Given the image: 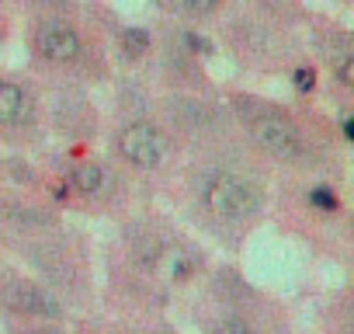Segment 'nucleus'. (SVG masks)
Returning <instances> with one entry per match:
<instances>
[{
  "instance_id": "obj_2",
  "label": "nucleus",
  "mask_w": 354,
  "mask_h": 334,
  "mask_svg": "<svg viewBox=\"0 0 354 334\" xmlns=\"http://www.w3.org/2000/svg\"><path fill=\"white\" fill-rule=\"evenodd\" d=\"M0 303L21 317H42V320L63 317V306L56 303V296L49 289L35 285L32 279H21V275H8L0 282Z\"/></svg>"
},
{
  "instance_id": "obj_14",
  "label": "nucleus",
  "mask_w": 354,
  "mask_h": 334,
  "mask_svg": "<svg viewBox=\"0 0 354 334\" xmlns=\"http://www.w3.org/2000/svg\"><path fill=\"white\" fill-rule=\"evenodd\" d=\"M188 46H195L198 53H212V46H209L205 39H198V35H188Z\"/></svg>"
},
{
  "instance_id": "obj_11",
  "label": "nucleus",
  "mask_w": 354,
  "mask_h": 334,
  "mask_svg": "<svg viewBox=\"0 0 354 334\" xmlns=\"http://www.w3.org/2000/svg\"><path fill=\"white\" fill-rule=\"evenodd\" d=\"M313 84H316V73L309 67L295 70V91H313Z\"/></svg>"
},
{
  "instance_id": "obj_16",
  "label": "nucleus",
  "mask_w": 354,
  "mask_h": 334,
  "mask_svg": "<svg viewBox=\"0 0 354 334\" xmlns=\"http://www.w3.org/2000/svg\"><path fill=\"white\" fill-rule=\"evenodd\" d=\"M344 136H347V139H354V122H351V118L344 122Z\"/></svg>"
},
{
  "instance_id": "obj_9",
  "label": "nucleus",
  "mask_w": 354,
  "mask_h": 334,
  "mask_svg": "<svg viewBox=\"0 0 354 334\" xmlns=\"http://www.w3.org/2000/svg\"><path fill=\"white\" fill-rule=\"evenodd\" d=\"M333 70H337V77L344 84H354V56H351V49H337L333 53Z\"/></svg>"
},
{
  "instance_id": "obj_3",
  "label": "nucleus",
  "mask_w": 354,
  "mask_h": 334,
  "mask_svg": "<svg viewBox=\"0 0 354 334\" xmlns=\"http://www.w3.org/2000/svg\"><path fill=\"white\" fill-rule=\"evenodd\" d=\"M250 136H254V143L261 150H268L271 157H281V160H288V157H295L302 150L299 129L285 115H278V112H257V115H250Z\"/></svg>"
},
{
  "instance_id": "obj_10",
  "label": "nucleus",
  "mask_w": 354,
  "mask_h": 334,
  "mask_svg": "<svg viewBox=\"0 0 354 334\" xmlns=\"http://www.w3.org/2000/svg\"><path fill=\"white\" fill-rule=\"evenodd\" d=\"M177 4H181V11H188V15H195V18H205V15L219 11L223 0H177Z\"/></svg>"
},
{
  "instance_id": "obj_7",
  "label": "nucleus",
  "mask_w": 354,
  "mask_h": 334,
  "mask_svg": "<svg viewBox=\"0 0 354 334\" xmlns=\"http://www.w3.org/2000/svg\"><path fill=\"white\" fill-rule=\"evenodd\" d=\"M70 185L84 195H94L101 185H104V171L97 164H77L73 171H70Z\"/></svg>"
},
{
  "instance_id": "obj_5",
  "label": "nucleus",
  "mask_w": 354,
  "mask_h": 334,
  "mask_svg": "<svg viewBox=\"0 0 354 334\" xmlns=\"http://www.w3.org/2000/svg\"><path fill=\"white\" fill-rule=\"evenodd\" d=\"M32 46H35V53H39L42 60H49V63H77L80 53H84L80 35H77L70 25H59V21L39 25L35 35H32Z\"/></svg>"
},
{
  "instance_id": "obj_4",
  "label": "nucleus",
  "mask_w": 354,
  "mask_h": 334,
  "mask_svg": "<svg viewBox=\"0 0 354 334\" xmlns=\"http://www.w3.org/2000/svg\"><path fill=\"white\" fill-rule=\"evenodd\" d=\"M118 153L136 167H156L163 160V136L149 122H132L118 136Z\"/></svg>"
},
{
  "instance_id": "obj_8",
  "label": "nucleus",
  "mask_w": 354,
  "mask_h": 334,
  "mask_svg": "<svg viewBox=\"0 0 354 334\" xmlns=\"http://www.w3.org/2000/svg\"><path fill=\"white\" fill-rule=\"evenodd\" d=\"M122 46H125L129 56H146V53H149V35H146L142 28H129V32L122 35Z\"/></svg>"
},
{
  "instance_id": "obj_6",
  "label": "nucleus",
  "mask_w": 354,
  "mask_h": 334,
  "mask_svg": "<svg viewBox=\"0 0 354 334\" xmlns=\"http://www.w3.org/2000/svg\"><path fill=\"white\" fill-rule=\"evenodd\" d=\"M35 122V101L25 87L0 80V125H32Z\"/></svg>"
},
{
  "instance_id": "obj_17",
  "label": "nucleus",
  "mask_w": 354,
  "mask_h": 334,
  "mask_svg": "<svg viewBox=\"0 0 354 334\" xmlns=\"http://www.w3.org/2000/svg\"><path fill=\"white\" fill-rule=\"evenodd\" d=\"M0 4H4V0H0Z\"/></svg>"
},
{
  "instance_id": "obj_15",
  "label": "nucleus",
  "mask_w": 354,
  "mask_h": 334,
  "mask_svg": "<svg viewBox=\"0 0 354 334\" xmlns=\"http://www.w3.org/2000/svg\"><path fill=\"white\" fill-rule=\"evenodd\" d=\"M18 334H59L56 327H28V331H18Z\"/></svg>"
},
{
  "instance_id": "obj_13",
  "label": "nucleus",
  "mask_w": 354,
  "mask_h": 334,
  "mask_svg": "<svg viewBox=\"0 0 354 334\" xmlns=\"http://www.w3.org/2000/svg\"><path fill=\"white\" fill-rule=\"evenodd\" d=\"M223 334H250V327L243 320H226L223 324Z\"/></svg>"
},
{
  "instance_id": "obj_1",
  "label": "nucleus",
  "mask_w": 354,
  "mask_h": 334,
  "mask_svg": "<svg viewBox=\"0 0 354 334\" xmlns=\"http://www.w3.org/2000/svg\"><path fill=\"white\" fill-rule=\"evenodd\" d=\"M205 202L212 206V213H219L226 220H250L261 213L264 195L254 182H243L233 175H216L205 188Z\"/></svg>"
},
{
  "instance_id": "obj_12",
  "label": "nucleus",
  "mask_w": 354,
  "mask_h": 334,
  "mask_svg": "<svg viewBox=\"0 0 354 334\" xmlns=\"http://www.w3.org/2000/svg\"><path fill=\"white\" fill-rule=\"evenodd\" d=\"M313 206H319V209H333V206H337V195H333L330 188H316V192H313Z\"/></svg>"
}]
</instances>
